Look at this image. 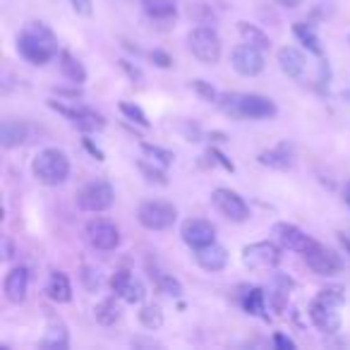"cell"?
Returning <instances> with one entry per match:
<instances>
[{
  "mask_svg": "<svg viewBox=\"0 0 350 350\" xmlns=\"http://www.w3.org/2000/svg\"><path fill=\"white\" fill-rule=\"evenodd\" d=\"M345 295L343 288L334 286V288H324L319 295L312 300L310 305V319L324 334H336L340 329V314L338 307L343 305Z\"/></svg>",
  "mask_w": 350,
  "mask_h": 350,
  "instance_id": "3",
  "label": "cell"
},
{
  "mask_svg": "<svg viewBox=\"0 0 350 350\" xmlns=\"http://www.w3.org/2000/svg\"><path fill=\"white\" fill-rule=\"evenodd\" d=\"M238 31H240V36H243L245 44L254 46V49H262V51L271 49V41H269V36L264 34L259 27L250 25V22H238Z\"/></svg>",
  "mask_w": 350,
  "mask_h": 350,
  "instance_id": "28",
  "label": "cell"
},
{
  "mask_svg": "<svg viewBox=\"0 0 350 350\" xmlns=\"http://www.w3.org/2000/svg\"><path fill=\"white\" fill-rule=\"evenodd\" d=\"M79 281H82V286L87 288V291H98L101 288V283H103V278H101V271L98 269H94V267H82V271H79Z\"/></svg>",
  "mask_w": 350,
  "mask_h": 350,
  "instance_id": "34",
  "label": "cell"
},
{
  "mask_svg": "<svg viewBox=\"0 0 350 350\" xmlns=\"http://www.w3.org/2000/svg\"><path fill=\"white\" fill-rule=\"evenodd\" d=\"M340 243H343V245H345V250H348V252H350V240L345 238V235H343V238H340Z\"/></svg>",
  "mask_w": 350,
  "mask_h": 350,
  "instance_id": "45",
  "label": "cell"
},
{
  "mask_svg": "<svg viewBox=\"0 0 350 350\" xmlns=\"http://www.w3.org/2000/svg\"><path fill=\"white\" fill-rule=\"evenodd\" d=\"M259 163L273 170H288L295 163V154H293V149L288 144H278L269 151H262L259 154Z\"/></svg>",
  "mask_w": 350,
  "mask_h": 350,
  "instance_id": "19",
  "label": "cell"
},
{
  "mask_svg": "<svg viewBox=\"0 0 350 350\" xmlns=\"http://www.w3.org/2000/svg\"><path fill=\"white\" fill-rule=\"evenodd\" d=\"M187 46L192 55L204 65H216L221 60V36L214 27L200 25L187 34Z\"/></svg>",
  "mask_w": 350,
  "mask_h": 350,
  "instance_id": "5",
  "label": "cell"
},
{
  "mask_svg": "<svg viewBox=\"0 0 350 350\" xmlns=\"http://www.w3.org/2000/svg\"><path fill=\"white\" fill-rule=\"evenodd\" d=\"M87 240L92 247L101 250V252H111L120 245V230L113 221L108 219H92L84 228Z\"/></svg>",
  "mask_w": 350,
  "mask_h": 350,
  "instance_id": "10",
  "label": "cell"
},
{
  "mask_svg": "<svg viewBox=\"0 0 350 350\" xmlns=\"http://www.w3.org/2000/svg\"><path fill=\"white\" fill-rule=\"evenodd\" d=\"M31 170H34V178L39 183H44L49 187H58L70 178V159L65 151L49 146V149L39 151Z\"/></svg>",
  "mask_w": 350,
  "mask_h": 350,
  "instance_id": "4",
  "label": "cell"
},
{
  "mask_svg": "<svg viewBox=\"0 0 350 350\" xmlns=\"http://www.w3.org/2000/svg\"><path fill=\"white\" fill-rule=\"evenodd\" d=\"M111 288L118 297H122V300L127 302V305H139L146 297V291H144V286H142V281H137L127 269H118V271L113 273Z\"/></svg>",
  "mask_w": 350,
  "mask_h": 350,
  "instance_id": "13",
  "label": "cell"
},
{
  "mask_svg": "<svg viewBox=\"0 0 350 350\" xmlns=\"http://www.w3.org/2000/svg\"><path fill=\"white\" fill-rule=\"evenodd\" d=\"M5 257L8 259L12 257V243H10V240H5Z\"/></svg>",
  "mask_w": 350,
  "mask_h": 350,
  "instance_id": "43",
  "label": "cell"
},
{
  "mask_svg": "<svg viewBox=\"0 0 350 350\" xmlns=\"http://www.w3.org/2000/svg\"><path fill=\"white\" fill-rule=\"evenodd\" d=\"M192 92L206 103H219V96H221V94L216 92L209 82H204V79H192Z\"/></svg>",
  "mask_w": 350,
  "mask_h": 350,
  "instance_id": "33",
  "label": "cell"
},
{
  "mask_svg": "<svg viewBox=\"0 0 350 350\" xmlns=\"http://www.w3.org/2000/svg\"><path fill=\"white\" fill-rule=\"evenodd\" d=\"M273 3H278L281 8H288V10H293V8H297L302 3V0H273Z\"/></svg>",
  "mask_w": 350,
  "mask_h": 350,
  "instance_id": "42",
  "label": "cell"
},
{
  "mask_svg": "<svg viewBox=\"0 0 350 350\" xmlns=\"http://www.w3.org/2000/svg\"><path fill=\"white\" fill-rule=\"evenodd\" d=\"M70 5H72L75 12H79V15H92V0H70Z\"/></svg>",
  "mask_w": 350,
  "mask_h": 350,
  "instance_id": "39",
  "label": "cell"
},
{
  "mask_svg": "<svg viewBox=\"0 0 350 350\" xmlns=\"http://www.w3.org/2000/svg\"><path fill=\"white\" fill-rule=\"evenodd\" d=\"M159 281V288H161V293H165V295H170V297H180L183 295V286H180V281L178 278H173V276H159L156 278Z\"/></svg>",
  "mask_w": 350,
  "mask_h": 350,
  "instance_id": "36",
  "label": "cell"
},
{
  "mask_svg": "<svg viewBox=\"0 0 350 350\" xmlns=\"http://www.w3.org/2000/svg\"><path fill=\"white\" fill-rule=\"evenodd\" d=\"M273 345H276V348H281V350H293V348H295V340L288 338V336H283V334H276V336H273Z\"/></svg>",
  "mask_w": 350,
  "mask_h": 350,
  "instance_id": "40",
  "label": "cell"
},
{
  "mask_svg": "<svg viewBox=\"0 0 350 350\" xmlns=\"http://www.w3.org/2000/svg\"><path fill=\"white\" fill-rule=\"evenodd\" d=\"M27 139V125L22 120H5L0 127V144L5 149H15V146L25 144Z\"/></svg>",
  "mask_w": 350,
  "mask_h": 350,
  "instance_id": "24",
  "label": "cell"
},
{
  "mask_svg": "<svg viewBox=\"0 0 350 350\" xmlns=\"http://www.w3.org/2000/svg\"><path fill=\"white\" fill-rule=\"evenodd\" d=\"M219 106L226 116L235 120H264V118L276 116V103L262 94H221Z\"/></svg>",
  "mask_w": 350,
  "mask_h": 350,
  "instance_id": "2",
  "label": "cell"
},
{
  "mask_svg": "<svg viewBox=\"0 0 350 350\" xmlns=\"http://www.w3.org/2000/svg\"><path fill=\"white\" fill-rule=\"evenodd\" d=\"M41 345H44V348H49V350H65L70 345L68 326H65L63 321H53V324L49 326V331H46Z\"/></svg>",
  "mask_w": 350,
  "mask_h": 350,
  "instance_id": "25",
  "label": "cell"
},
{
  "mask_svg": "<svg viewBox=\"0 0 350 350\" xmlns=\"http://www.w3.org/2000/svg\"><path fill=\"white\" fill-rule=\"evenodd\" d=\"M195 259L204 271L216 273L226 269V264H228V252H226V247H221L219 243H211V245H204V247H197Z\"/></svg>",
  "mask_w": 350,
  "mask_h": 350,
  "instance_id": "18",
  "label": "cell"
},
{
  "mask_svg": "<svg viewBox=\"0 0 350 350\" xmlns=\"http://www.w3.org/2000/svg\"><path fill=\"white\" fill-rule=\"evenodd\" d=\"M49 106L53 108V111H58L60 116L70 118V120H72L75 125L84 132H96L103 127V118L98 116V113L89 111V108H70V106H63V103H58V101H49Z\"/></svg>",
  "mask_w": 350,
  "mask_h": 350,
  "instance_id": "16",
  "label": "cell"
},
{
  "mask_svg": "<svg viewBox=\"0 0 350 350\" xmlns=\"http://www.w3.org/2000/svg\"><path fill=\"white\" fill-rule=\"evenodd\" d=\"M17 51L27 63L46 65L58 55V41L44 22H29L25 31L17 36Z\"/></svg>",
  "mask_w": 350,
  "mask_h": 350,
  "instance_id": "1",
  "label": "cell"
},
{
  "mask_svg": "<svg viewBox=\"0 0 350 350\" xmlns=\"http://www.w3.org/2000/svg\"><path fill=\"white\" fill-rule=\"evenodd\" d=\"M46 293L53 302L58 305H65V302L72 300V286H70V278L65 276L63 271H53L46 283Z\"/></svg>",
  "mask_w": 350,
  "mask_h": 350,
  "instance_id": "21",
  "label": "cell"
},
{
  "mask_svg": "<svg viewBox=\"0 0 350 350\" xmlns=\"http://www.w3.org/2000/svg\"><path fill=\"white\" fill-rule=\"evenodd\" d=\"M58 63H60V72H63L65 79H70L72 84H84V82H87V70H84V65L79 63L72 53H68V51H60Z\"/></svg>",
  "mask_w": 350,
  "mask_h": 350,
  "instance_id": "23",
  "label": "cell"
},
{
  "mask_svg": "<svg viewBox=\"0 0 350 350\" xmlns=\"http://www.w3.org/2000/svg\"><path fill=\"white\" fill-rule=\"evenodd\" d=\"M264 305H267V295H264V291H259V288H252V291L245 293V297H243L245 312H250V314H262Z\"/></svg>",
  "mask_w": 350,
  "mask_h": 350,
  "instance_id": "31",
  "label": "cell"
},
{
  "mask_svg": "<svg viewBox=\"0 0 350 350\" xmlns=\"http://www.w3.org/2000/svg\"><path fill=\"white\" fill-rule=\"evenodd\" d=\"M151 60H154L159 68H170L173 65V60H170L168 53H163V51H151Z\"/></svg>",
  "mask_w": 350,
  "mask_h": 350,
  "instance_id": "38",
  "label": "cell"
},
{
  "mask_svg": "<svg viewBox=\"0 0 350 350\" xmlns=\"http://www.w3.org/2000/svg\"><path fill=\"white\" fill-rule=\"evenodd\" d=\"M94 317L101 326H113L120 319V305L116 302V297H106L94 307Z\"/></svg>",
  "mask_w": 350,
  "mask_h": 350,
  "instance_id": "27",
  "label": "cell"
},
{
  "mask_svg": "<svg viewBox=\"0 0 350 350\" xmlns=\"http://www.w3.org/2000/svg\"><path fill=\"white\" fill-rule=\"evenodd\" d=\"M180 235H183V240H185V245H190L192 250L216 243L214 224H209V221H204V219H187L180 228Z\"/></svg>",
  "mask_w": 350,
  "mask_h": 350,
  "instance_id": "14",
  "label": "cell"
},
{
  "mask_svg": "<svg viewBox=\"0 0 350 350\" xmlns=\"http://www.w3.org/2000/svg\"><path fill=\"white\" fill-rule=\"evenodd\" d=\"M273 235H276L278 245L286 250H291V252H300L305 254L307 250L314 245V240L310 238L307 233H302L297 226L293 224H276L273 226Z\"/></svg>",
  "mask_w": 350,
  "mask_h": 350,
  "instance_id": "15",
  "label": "cell"
},
{
  "mask_svg": "<svg viewBox=\"0 0 350 350\" xmlns=\"http://www.w3.org/2000/svg\"><path fill=\"white\" fill-rule=\"evenodd\" d=\"M243 262L252 271H271L281 262V250L273 243H252L243 250Z\"/></svg>",
  "mask_w": 350,
  "mask_h": 350,
  "instance_id": "9",
  "label": "cell"
},
{
  "mask_svg": "<svg viewBox=\"0 0 350 350\" xmlns=\"http://www.w3.org/2000/svg\"><path fill=\"white\" fill-rule=\"evenodd\" d=\"M293 34H295V39L300 41L302 46H305L310 53L314 55H321V44H319V36H317V31L312 29L307 22H295L293 25Z\"/></svg>",
  "mask_w": 350,
  "mask_h": 350,
  "instance_id": "26",
  "label": "cell"
},
{
  "mask_svg": "<svg viewBox=\"0 0 350 350\" xmlns=\"http://www.w3.org/2000/svg\"><path fill=\"white\" fill-rule=\"evenodd\" d=\"M120 113L127 118V120L137 122V125H142V127H149V118H146V113L142 111L139 106H135V103L122 101V103H120Z\"/></svg>",
  "mask_w": 350,
  "mask_h": 350,
  "instance_id": "35",
  "label": "cell"
},
{
  "mask_svg": "<svg viewBox=\"0 0 350 350\" xmlns=\"http://www.w3.org/2000/svg\"><path fill=\"white\" fill-rule=\"evenodd\" d=\"M3 293L12 305H22L29 293V271L25 267H12L3 281Z\"/></svg>",
  "mask_w": 350,
  "mask_h": 350,
  "instance_id": "17",
  "label": "cell"
},
{
  "mask_svg": "<svg viewBox=\"0 0 350 350\" xmlns=\"http://www.w3.org/2000/svg\"><path fill=\"white\" fill-rule=\"evenodd\" d=\"M120 68L122 70H127V75H130L132 79H142V72H139V68H132L127 60H120Z\"/></svg>",
  "mask_w": 350,
  "mask_h": 350,
  "instance_id": "41",
  "label": "cell"
},
{
  "mask_svg": "<svg viewBox=\"0 0 350 350\" xmlns=\"http://www.w3.org/2000/svg\"><path fill=\"white\" fill-rule=\"evenodd\" d=\"M116 202V192H113L111 183L106 180H92L77 192V206L89 214H101L108 211Z\"/></svg>",
  "mask_w": 350,
  "mask_h": 350,
  "instance_id": "7",
  "label": "cell"
},
{
  "mask_svg": "<svg viewBox=\"0 0 350 350\" xmlns=\"http://www.w3.org/2000/svg\"><path fill=\"white\" fill-rule=\"evenodd\" d=\"M211 204L221 216H226L233 224H243V221L250 219V206L245 204V200L238 192L228 190V187H219V190L211 192Z\"/></svg>",
  "mask_w": 350,
  "mask_h": 350,
  "instance_id": "8",
  "label": "cell"
},
{
  "mask_svg": "<svg viewBox=\"0 0 350 350\" xmlns=\"http://www.w3.org/2000/svg\"><path fill=\"white\" fill-rule=\"evenodd\" d=\"M345 202H348V204H350V183H348V185H345Z\"/></svg>",
  "mask_w": 350,
  "mask_h": 350,
  "instance_id": "44",
  "label": "cell"
},
{
  "mask_svg": "<svg viewBox=\"0 0 350 350\" xmlns=\"http://www.w3.org/2000/svg\"><path fill=\"white\" fill-rule=\"evenodd\" d=\"M142 8H144L146 17L159 22L175 20L178 15V0H142Z\"/></svg>",
  "mask_w": 350,
  "mask_h": 350,
  "instance_id": "22",
  "label": "cell"
},
{
  "mask_svg": "<svg viewBox=\"0 0 350 350\" xmlns=\"http://www.w3.org/2000/svg\"><path fill=\"white\" fill-rule=\"evenodd\" d=\"M278 65H281V70L288 75V77L300 79L302 75H305L307 60L295 46H283V49L278 51Z\"/></svg>",
  "mask_w": 350,
  "mask_h": 350,
  "instance_id": "20",
  "label": "cell"
},
{
  "mask_svg": "<svg viewBox=\"0 0 350 350\" xmlns=\"http://www.w3.org/2000/svg\"><path fill=\"white\" fill-rule=\"evenodd\" d=\"M142 151H144L146 156H149L154 163H159V165H170L175 161V154L173 151H168V149H163V146H156V144H146V142H142Z\"/></svg>",
  "mask_w": 350,
  "mask_h": 350,
  "instance_id": "32",
  "label": "cell"
},
{
  "mask_svg": "<svg viewBox=\"0 0 350 350\" xmlns=\"http://www.w3.org/2000/svg\"><path fill=\"white\" fill-rule=\"evenodd\" d=\"M305 262H307V267H310L314 273H319V276H336V273L343 269V262H340L338 254L319 243H314L310 250H307Z\"/></svg>",
  "mask_w": 350,
  "mask_h": 350,
  "instance_id": "12",
  "label": "cell"
},
{
  "mask_svg": "<svg viewBox=\"0 0 350 350\" xmlns=\"http://www.w3.org/2000/svg\"><path fill=\"white\" fill-rule=\"evenodd\" d=\"M230 63H233L235 72L243 75V77H257L264 70V53L262 49H254L250 44H240L230 53Z\"/></svg>",
  "mask_w": 350,
  "mask_h": 350,
  "instance_id": "11",
  "label": "cell"
},
{
  "mask_svg": "<svg viewBox=\"0 0 350 350\" xmlns=\"http://www.w3.org/2000/svg\"><path fill=\"white\" fill-rule=\"evenodd\" d=\"M139 170L146 175V180H151V183H159V185H168V178H165V173L163 170H159V168H151L149 163H144L142 161L139 163Z\"/></svg>",
  "mask_w": 350,
  "mask_h": 350,
  "instance_id": "37",
  "label": "cell"
},
{
  "mask_svg": "<svg viewBox=\"0 0 350 350\" xmlns=\"http://www.w3.org/2000/svg\"><path fill=\"white\" fill-rule=\"evenodd\" d=\"M139 321H142V326H144V329L156 331V329H161V326H163V312H161L159 305H146V307H142V310H139Z\"/></svg>",
  "mask_w": 350,
  "mask_h": 350,
  "instance_id": "30",
  "label": "cell"
},
{
  "mask_svg": "<svg viewBox=\"0 0 350 350\" xmlns=\"http://www.w3.org/2000/svg\"><path fill=\"white\" fill-rule=\"evenodd\" d=\"M137 221L146 230H168L178 221V209L161 200L142 202L139 209H137Z\"/></svg>",
  "mask_w": 350,
  "mask_h": 350,
  "instance_id": "6",
  "label": "cell"
},
{
  "mask_svg": "<svg viewBox=\"0 0 350 350\" xmlns=\"http://www.w3.org/2000/svg\"><path fill=\"white\" fill-rule=\"evenodd\" d=\"M293 286H295V283H293L288 276H283V273H276V276H273L271 288H269V297H271L276 310H283V305H286V300H288V293H291Z\"/></svg>",
  "mask_w": 350,
  "mask_h": 350,
  "instance_id": "29",
  "label": "cell"
}]
</instances>
